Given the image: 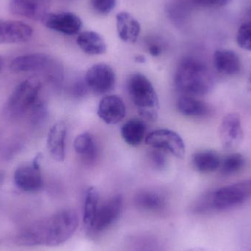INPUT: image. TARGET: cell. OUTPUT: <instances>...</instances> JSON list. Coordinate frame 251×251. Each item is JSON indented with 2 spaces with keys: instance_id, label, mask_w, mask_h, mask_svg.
Here are the masks:
<instances>
[{
  "instance_id": "obj_20",
  "label": "cell",
  "mask_w": 251,
  "mask_h": 251,
  "mask_svg": "<svg viewBox=\"0 0 251 251\" xmlns=\"http://www.w3.org/2000/svg\"><path fill=\"white\" fill-rule=\"evenodd\" d=\"M177 108L183 116L190 118H203L209 116L211 108L204 101L196 97L184 95L177 101Z\"/></svg>"
},
{
  "instance_id": "obj_8",
  "label": "cell",
  "mask_w": 251,
  "mask_h": 251,
  "mask_svg": "<svg viewBox=\"0 0 251 251\" xmlns=\"http://www.w3.org/2000/svg\"><path fill=\"white\" fill-rule=\"evenodd\" d=\"M85 83L94 94L104 95L114 88L116 75L111 66L105 63H97L87 71Z\"/></svg>"
},
{
  "instance_id": "obj_2",
  "label": "cell",
  "mask_w": 251,
  "mask_h": 251,
  "mask_svg": "<svg viewBox=\"0 0 251 251\" xmlns=\"http://www.w3.org/2000/svg\"><path fill=\"white\" fill-rule=\"evenodd\" d=\"M251 197V179L221 187L199 198L193 206L197 215L230 210L240 206Z\"/></svg>"
},
{
  "instance_id": "obj_28",
  "label": "cell",
  "mask_w": 251,
  "mask_h": 251,
  "mask_svg": "<svg viewBox=\"0 0 251 251\" xmlns=\"http://www.w3.org/2000/svg\"><path fill=\"white\" fill-rule=\"evenodd\" d=\"M117 0H91V5L97 13L107 15L115 8Z\"/></svg>"
},
{
  "instance_id": "obj_34",
  "label": "cell",
  "mask_w": 251,
  "mask_h": 251,
  "mask_svg": "<svg viewBox=\"0 0 251 251\" xmlns=\"http://www.w3.org/2000/svg\"><path fill=\"white\" fill-rule=\"evenodd\" d=\"M134 60H135V61L137 62V63H145V62H146V57H144V56L137 55L136 56L135 58H134Z\"/></svg>"
},
{
  "instance_id": "obj_18",
  "label": "cell",
  "mask_w": 251,
  "mask_h": 251,
  "mask_svg": "<svg viewBox=\"0 0 251 251\" xmlns=\"http://www.w3.org/2000/svg\"><path fill=\"white\" fill-rule=\"evenodd\" d=\"M134 203L145 212H159L165 209L167 201L165 196L157 190H143L136 194Z\"/></svg>"
},
{
  "instance_id": "obj_23",
  "label": "cell",
  "mask_w": 251,
  "mask_h": 251,
  "mask_svg": "<svg viewBox=\"0 0 251 251\" xmlns=\"http://www.w3.org/2000/svg\"><path fill=\"white\" fill-rule=\"evenodd\" d=\"M146 131V124L139 119H131L128 121L121 129L124 140L127 144L131 146H137L142 143Z\"/></svg>"
},
{
  "instance_id": "obj_31",
  "label": "cell",
  "mask_w": 251,
  "mask_h": 251,
  "mask_svg": "<svg viewBox=\"0 0 251 251\" xmlns=\"http://www.w3.org/2000/svg\"><path fill=\"white\" fill-rule=\"evenodd\" d=\"M135 251H162L159 245L153 239L143 238L137 241Z\"/></svg>"
},
{
  "instance_id": "obj_33",
  "label": "cell",
  "mask_w": 251,
  "mask_h": 251,
  "mask_svg": "<svg viewBox=\"0 0 251 251\" xmlns=\"http://www.w3.org/2000/svg\"><path fill=\"white\" fill-rule=\"evenodd\" d=\"M214 6H224L226 5L228 3L231 2L232 0H212Z\"/></svg>"
},
{
  "instance_id": "obj_36",
  "label": "cell",
  "mask_w": 251,
  "mask_h": 251,
  "mask_svg": "<svg viewBox=\"0 0 251 251\" xmlns=\"http://www.w3.org/2000/svg\"><path fill=\"white\" fill-rule=\"evenodd\" d=\"M1 69H2V60H1V56H0V72H1Z\"/></svg>"
},
{
  "instance_id": "obj_1",
  "label": "cell",
  "mask_w": 251,
  "mask_h": 251,
  "mask_svg": "<svg viewBox=\"0 0 251 251\" xmlns=\"http://www.w3.org/2000/svg\"><path fill=\"white\" fill-rule=\"evenodd\" d=\"M78 226L77 213L73 209H63L25 230V238L31 246L54 247L68 241Z\"/></svg>"
},
{
  "instance_id": "obj_6",
  "label": "cell",
  "mask_w": 251,
  "mask_h": 251,
  "mask_svg": "<svg viewBox=\"0 0 251 251\" xmlns=\"http://www.w3.org/2000/svg\"><path fill=\"white\" fill-rule=\"evenodd\" d=\"M41 84L35 79L22 81L15 88L5 104V112L10 117L18 118L29 111L38 102Z\"/></svg>"
},
{
  "instance_id": "obj_12",
  "label": "cell",
  "mask_w": 251,
  "mask_h": 251,
  "mask_svg": "<svg viewBox=\"0 0 251 251\" xmlns=\"http://www.w3.org/2000/svg\"><path fill=\"white\" fill-rule=\"evenodd\" d=\"M42 22L46 27L67 35L79 33L82 27L80 18L71 12L49 13Z\"/></svg>"
},
{
  "instance_id": "obj_32",
  "label": "cell",
  "mask_w": 251,
  "mask_h": 251,
  "mask_svg": "<svg viewBox=\"0 0 251 251\" xmlns=\"http://www.w3.org/2000/svg\"><path fill=\"white\" fill-rule=\"evenodd\" d=\"M148 51L149 54L153 57H158L162 54V47L157 42H150L148 44Z\"/></svg>"
},
{
  "instance_id": "obj_35",
  "label": "cell",
  "mask_w": 251,
  "mask_h": 251,
  "mask_svg": "<svg viewBox=\"0 0 251 251\" xmlns=\"http://www.w3.org/2000/svg\"><path fill=\"white\" fill-rule=\"evenodd\" d=\"M247 86L249 92L251 93V72L250 75H249V79H248Z\"/></svg>"
},
{
  "instance_id": "obj_7",
  "label": "cell",
  "mask_w": 251,
  "mask_h": 251,
  "mask_svg": "<svg viewBox=\"0 0 251 251\" xmlns=\"http://www.w3.org/2000/svg\"><path fill=\"white\" fill-rule=\"evenodd\" d=\"M146 143L153 149L169 152L178 159L185 156V143L182 137L173 130L160 128L152 131L146 137Z\"/></svg>"
},
{
  "instance_id": "obj_14",
  "label": "cell",
  "mask_w": 251,
  "mask_h": 251,
  "mask_svg": "<svg viewBox=\"0 0 251 251\" xmlns=\"http://www.w3.org/2000/svg\"><path fill=\"white\" fill-rule=\"evenodd\" d=\"M33 33L29 25L19 21L0 19V44H23Z\"/></svg>"
},
{
  "instance_id": "obj_15",
  "label": "cell",
  "mask_w": 251,
  "mask_h": 251,
  "mask_svg": "<svg viewBox=\"0 0 251 251\" xmlns=\"http://www.w3.org/2000/svg\"><path fill=\"white\" fill-rule=\"evenodd\" d=\"M97 114L107 125H118L126 114L125 101L117 95L106 96L99 104Z\"/></svg>"
},
{
  "instance_id": "obj_9",
  "label": "cell",
  "mask_w": 251,
  "mask_h": 251,
  "mask_svg": "<svg viewBox=\"0 0 251 251\" xmlns=\"http://www.w3.org/2000/svg\"><path fill=\"white\" fill-rule=\"evenodd\" d=\"M123 198L116 195L100 205L89 231L102 232L111 227L120 218L123 212Z\"/></svg>"
},
{
  "instance_id": "obj_26",
  "label": "cell",
  "mask_w": 251,
  "mask_h": 251,
  "mask_svg": "<svg viewBox=\"0 0 251 251\" xmlns=\"http://www.w3.org/2000/svg\"><path fill=\"white\" fill-rule=\"evenodd\" d=\"M245 165L246 159L241 153H231L221 160L220 170L223 175L231 176L240 172Z\"/></svg>"
},
{
  "instance_id": "obj_27",
  "label": "cell",
  "mask_w": 251,
  "mask_h": 251,
  "mask_svg": "<svg viewBox=\"0 0 251 251\" xmlns=\"http://www.w3.org/2000/svg\"><path fill=\"white\" fill-rule=\"evenodd\" d=\"M237 43L240 48L251 51V22H246L239 28Z\"/></svg>"
},
{
  "instance_id": "obj_3",
  "label": "cell",
  "mask_w": 251,
  "mask_h": 251,
  "mask_svg": "<svg viewBox=\"0 0 251 251\" xmlns=\"http://www.w3.org/2000/svg\"><path fill=\"white\" fill-rule=\"evenodd\" d=\"M174 82L177 89L184 95L196 97L206 95L214 86L213 76L206 65L192 57L179 63Z\"/></svg>"
},
{
  "instance_id": "obj_4",
  "label": "cell",
  "mask_w": 251,
  "mask_h": 251,
  "mask_svg": "<svg viewBox=\"0 0 251 251\" xmlns=\"http://www.w3.org/2000/svg\"><path fill=\"white\" fill-rule=\"evenodd\" d=\"M127 91L139 115L146 120L156 121L159 98L151 81L142 74H133L127 81Z\"/></svg>"
},
{
  "instance_id": "obj_13",
  "label": "cell",
  "mask_w": 251,
  "mask_h": 251,
  "mask_svg": "<svg viewBox=\"0 0 251 251\" xmlns=\"http://www.w3.org/2000/svg\"><path fill=\"white\" fill-rule=\"evenodd\" d=\"M50 0H10L9 10L15 16L41 21L49 13Z\"/></svg>"
},
{
  "instance_id": "obj_16",
  "label": "cell",
  "mask_w": 251,
  "mask_h": 251,
  "mask_svg": "<svg viewBox=\"0 0 251 251\" xmlns=\"http://www.w3.org/2000/svg\"><path fill=\"white\" fill-rule=\"evenodd\" d=\"M67 128L63 122H57L50 128L47 137V148L51 157L57 162L66 158V139Z\"/></svg>"
},
{
  "instance_id": "obj_19",
  "label": "cell",
  "mask_w": 251,
  "mask_h": 251,
  "mask_svg": "<svg viewBox=\"0 0 251 251\" xmlns=\"http://www.w3.org/2000/svg\"><path fill=\"white\" fill-rule=\"evenodd\" d=\"M116 26L119 38L125 42L134 44L140 36L141 30L140 23L127 12L118 13L116 16Z\"/></svg>"
},
{
  "instance_id": "obj_17",
  "label": "cell",
  "mask_w": 251,
  "mask_h": 251,
  "mask_svg": "<svg viewBox=\"0 0 251 251\" xmlns=\"http://www.w3.org/2000/svg\"><path fill=\"white\" fill-rule=\"evenodd\" d=\"M215 69L227 76L237 75L241 70V60L235 51L228 50H217L213 55Z\"/></svg>"
},
{
  "instance_id": "obj_5",
  "label": "cell",
  "mask_w": 251,
  "mask_h": 251,
  "mask_svg": "<svg viewBox=\"0 0 251 251\" xmlns=\"http://www.w3.org/2000/svg\"><path fill=\"white\" fill-rule=\"evenodd\" d=\"M10 69L15 73H42L54 81L62 79L61 66L54 59L43 53L19 56L12 60Z\"/></svg>"
},
{
  "instance_id": "obj_11",
  "label": "cell",
  "mask_w": 251,
  "mask_h": 251,
  "mask_svg": "<svg viewBox=\"0 0 251 251\" xmlns=\"http://www.w3.org/2000/svg\"><path fill=\"white\" fill-rule=\"evenodd\" d=\"M219 136L224 149H234L241 144L244 139V131L241 118L237 113H229L222 119Z\"/></svg>"
},
{
  "instance_id": "obj_10",
  "label": "cell",
  "mask_w": 251,
  "mask_h": 251,
  "mask_svg": "<svg viewBox=\"0 0 251 251\" xmlns=\"http://www.w3.org/2000/svg\"><path fill=\"white\" fill-rule=\"evenodd\" d=\"M40 160L41 156L38 155L30 163L25 164L16 168L14 182L18 188L27 193H35L41 190L43 178Z\"/></svg>"
},
{
  "instance_id": "obj_25",
  "label": "cell",
  "mask_w": 251,
  "mask_h": 251,
  "mask_svg": "<svg viewBox=\"0 0 251 251\" xmlns=\"http://www.w3.org/2000/svg\"><path fill=\"white\" fill-rule=\"evenodd\" d=\"M100 196L98 190L89 187L85 193L83 209V223L88 229L91 228L97 210L100 207Z\"/></svg>"
},
{
  "instance_id": "obj_30",
  "label": "cell",
  "mask_w": 251,
  "mask_h": 251,
  "mask_svg": "<svg viewBox=\"0 0 251 251\" xmlns=\"http://www.w3.org/2000/svg\"><path fill=\"white\" fill-rule=\"evenodd\" d=\"M153 149L154 150L152 151L150 153L151 162L156 169L162 171L166 168V157L163 153V151L156 149Z\"/></svg>"
},
{
  "instance_id": "obj_21",
  "label": "cell",
  "mask_w": 251,
  "mask_h": 251,
  "mask_svg": "<svg viewBox=\"0 0 251 251\" xmlns=\"http://www.w3.org/2000/svg\"><path fill=\"white\" fill-rule=\"evenodd\" d=\"M79 48L90 55H100L107 51V44L100 34L94 31L81 32L76 38Z\"/></svg>"
},
{
  "instance_id": "obj_22",
  "label": "cell",
  "mask_w": 251,
  "mask_h": 251,
  "mask_svg": "<svg viewBox=\"0 0 251 251\" xmlns=\"http://www.w3.org/2000/svg\"><path fill=\"white\" fill-rule=\"evenodd\" d=\"M192 162L196 171L202 174H209L220 168L221 159L215 151L201 150L193 154Z\"/></svg>"
},
{
  "instance_id": "obj_24",
  "label": "cell",
  "mask_w": 251,
  "mask_h": 251,
  "mask_svg": "<svg viewBox=\"0 0 251 251\" xmlns=\"http://www.w3.org/2000/svg\"><path fill=\"white\" fill-rule=\"evenodd\" d=\"M74 149L85 160L91 161L97 154V145L95 138L91 133L83 132L79 134L74 141Z\"/></svg>"
},
{
  "instance_id": "obj_29",
  "label": "cell",
  "mask_w": 251,
  "mask_h": 251,
  "mask_svg": "<svg viewBox=\"0 0 251 251\" xmlns=\"http://www.w3.org/2000/svg\"><path fill=\"white\" fill-rule=\"evenodd\" d=\"M31 110V122L33 125H41L47 119V109L44 103L38 101Z\"/></svg>"
}]
</instances>
